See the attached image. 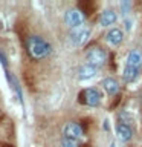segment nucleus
<instances>
[{"label": "nucleus", "mask_w": 142, "mask_h": 147, "mask_svg": "<svg viewBox=\"0 0 142 147\" xmlns=\"http://www.w3.org/2000/svg\"><path fill=\"white\" fill-rule=\"evenodd\" d=\"M26 51L29 54V57L35 61L44 60L52 55L54 52V46L49 40H46L44 37L32 34L26 37Z\"/></svg>", "instance_id": "f257e3e1"}, {"label": "nucleus", "mask_w": 142, "mask_h": 147, "mask_svg": "<svg viewBox=\"0 0 142 147\" xmlns=\"http://www.w3.org/2000/svg\"><path fill=\"white\" fill-rule=\"evenodd\" d=\"M107 61V52L101 46H90L86 51V63L90 66H95L96 69L104 66Z\"/></svg>", "instance_id": "f03ea898"}, {"label": "nucleus", "mask_w": 142, "mask_h": 147, "mask_svg": "<svg viewBox=\"0 0 142 147\" xmlns=\"http://www.w3.org/2000/svg\"><path fill=\"white\" fill-rule=\"evenodd\" d=\"M80 103L84 106H89V107H98L101 104V100H102V95H101L99 89L96 87H86L80 92Z\"/></svg>", "instance_id": "7ed1b4c3"}, {"label": "nucleus", "mask_w": 142, "mask_h": 147, "mask_svg": "<svg viewBox=\"0 0 142 147\" xmlns=\"http://www.w3.org/2000/svg\"><path fill=\"white\" fill-rule=\"evenodd\" d=\"M84 22H86V16L81 9L70 8L64 12V25H66L70 31L84 26Z\"/></svg>", "instance_id": "20e7f679"}, {"label": "nucleus", "mask_w": 142, "mask_h": 147, "mask_svg": "<svg viewBox=\"0 0 142 147\" xmlns=\"http://www.w3.org/2000/svg\"><path fill=\"white\" fill-rule=\"evenodd\" d=\"M92 35V29L89 26H81V28H76V29H72L69 32V41H70L72 46H75V48H81V46H84L87 41H89Z\"/></svg>", "instance_id": "39448f33"}, {"label": "nucleus", "mask_w": 142, "mask_h": 147, "mask_svg": "<svg viewBox=\"0 0 142 147\" xmlns=\"http://www.w3.org/2000/svg\"><path fill=\"white\" fill-rule=\"evenodd\" d=\"M63 136H67V138H72V140H78L81 141L84 138V129L80 123L76 121H69L64 124L63 127Z\"/></svg>", "instance_id": "423d86ee"}, {"label": "nucleus", "mask_w": 142, "mask_h": 147, "mask_svg": "<svg viewBox=\"0 0 142 147\" xmlns=\"http://www.w3.org/2000/svg\"><path fill=\"white\" fill-rule=\"evenodd\" d=\"M116 20H118V14L112 8L104 9V11L101 12V16H99V25L102 26V28H109V26L115 25Z\"/></svg>", "instance_id": "0eeeda50"}, {"label": "nucleus", "mask_w": 142, "mask_h": 147, "mask_svg": "<svg viewBox=\"0 0 142 147\" xmlns=\"http://www.w3.org/2000/svg\"><path fill=\"white\" fill-rule=\"evenodd\" d=\"M122 40H124V32H122V29H119V28H110L107 31V34H105V41L112 46L121 45Z\"/></svg>", "instance_id": "6e6552de"}, {"label": "nucleus", "mask_w": 142, "mask_h": 147, "mask_svg": "<svg viewBox=\"0 0 142 147\" xmlns=\"http://www.w3.org/2000/svg\"><path fill=\"white\" fill-rule=\"evenodd\" d=\"M116 136L119 141L127 142L133 138V129L127 123H118L116 124Z\"/></svg>", "instance_id": "1a4fd4ad"}, {"label": "nucleus", "mask_w": 142, "mask_h": 147, "mask_svg": "<svg viewBox=\"0 0 142 147\" xmlns=\"http://www.w3.org/2000/svg\"><path fill=\"white\" fill-rule=\"evenodd\" d=\"M96 74H98V69L95 66H90V64H81L80 67H78V80L81 81H86V80H90V78H93Z\"/></svg>", "instance_id": "9d476101"}, {"label": "nucleus", "mask_w": 142, "mask_h": 147, "mask_svg": "<svg viewBox=\"0 0 142 147\" xmlns=\"http://www.w3.org/2000/svg\"><path fill=\"white\" fill-rule=\"evenodd\" d=\"M125 66L141 69V66H142V51L141 49H131L130 52H128Z\"/></svg>", "instance_id": "9b49d317"}, {"label": "nucleus", "mask_w": 142, "mask_h": 147, "mask_svg": "<svg viewBox=\"0 0 142 147\" xmlns=\"http://www.w3.org/2000/svg\"><path fill=\"white\" fill-rule=\"evenodd\" d=\"M101 84H102L104 90L107 92L110 96L116 95L118 92H119V81L116 80V78H113V77H105Z\"/></svg>", "instance_id": "f8f14e48"}, {"label": "nucleus", "mask_w": 142, "mask_h": 147, "mask_svg": "<svg viewBox=\"0 0 142 147\" xmlns=\"http://www.w3.org/2000/svg\"><path fill=\"white\" fill-rule=\"evenodd\" d=\"M139 71L141 69H136V67H130V66H125L124 67V72H122V78L125 83H131L136 80V77L139 75Z\"/></svg>", "instance_id": "ddd939ff"}, {"label": "nucleus", "mask_w": 142, "mask_h": 147, "mask_svg": "<svg viewBox=\"0 0 142 147\" xmlns=\"http://www.w3.org/2000/svg\"><path fill=\"white\" fill-rule=\"evenodd\" d=\"M60 144H61V147H81V141L72 140V138H67V136H61Z\"/></svg>", "instance_id": "4468645a"}, {"label": "nucleus", "mask_w": 142, "mask_h": 147, "mask_svg": "<svg viewBox=\"0 0 142 147\" xmlns=\"http://www.w3.org/2000/svg\"><path fill=\"white\" fill-rule=\"evenodd\" d=\"M0 64H2L3 71H9V64H8V57L3 51H0Z\"/></svg>", "instance_id": "2eb2a0df"}, {"label": "nucleus", "mask_w": 142, "mask_h": 147, "mask_svg": "<svg viewBox=\"0 0 142 147\" xmlns=\"http://www.w3.org/2000/svg\"><path fill=\"white\" fill-rule=\"evenodd\" d=\"M130 8H131L130 2H121V11H122V14H128Z\"/></svg>", "instance_id": "dca6fc26"}, {"label": "nucleus", "mask_w": 142, "mask_h": 147, "mask_svg": "<svg viewBox=\"0 0 142 147\" xmlns=\"http://www.w3.org/2000/svg\"><path fill=\"white\" fill-rule=\"evenodd\" d=\"M124 23H125V28H127V31H130V29H131V20H130V18H127V20L124 22Z\"/></svg>", "instance_id": "f3484780"}, {"label": "nucleus", "mask_w": 142, "mask_h": 147, "mask_svg": "<svg viewBox=\"0 0 142 147\" xmlns=\"http://www.w3.org/2000/svg\"><path fill=\"white\" fill-rule=\"evenodd\" d=\"M104 130H109V119H104Z\"/></svg>", "instance_id": "a211bd4d"}, {"label": "nucleus", "mask_w": 142, "mask_h": 147, "mask_svg": "<svg viewBox=\"0 0 142 147\" xmlns=\"http://www.w3.org/2000/svg\"><path fill=\"white\" fill-rule=\"evenodd\" d=\"M110 147H116V146H115V142H112V144H110Z\"/></svg>", "instance_id": "6ab92c4d"}]
</instances>
